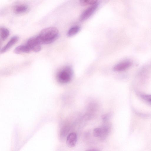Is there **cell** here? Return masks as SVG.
Listing matches in <instances>:
<instances>
[{
  "instance_id": "1",
  "label": "cell",
  "mask_w": 151,
  "mask_h": 151,
  "mask_svg": "<svg viewBox=\"0 0 151 151\" xmlns=\"http://www.w3.org/2000/svg\"><path fill=\"white\" fill-rule=\"evenodd\" d=\"M59 31L54 27H50L42 30L36 38L40 45L51 43L58 38Z\"/></svg>"
},
{
  "instance_id": "2",
  "label": "cell",
  "mask_w": 151,
  "mask_h": 151,
  "mask_svg": "<svg viewBox=\"0 0 151 151\" xmlns=\"http://www.w3.org/2000/svg\"><path fill=\"white\" fill-rule=\"evenodd\" d=\"M73 74V71L71 67L66 66L58 72L57 75V79L61 83H67L71 80Z\"/></svg>"
},
{
  "instance_id": "3",
  "label": "cell",
  "mask_w": 151,
  "mask_h": 151,
  "mask_svg": "<svg viewBox=\"0 0 151 151\" xmlns=\"http://www.w3.org/2000/svg\"><path fill=\"white\" fill-rule=\"evenodd\" d=\"M98 6V3L91 6L85 10L81 14L80 20L83 21L89 18L97 9Z\"/></svg>"
},
{
  "instance_id": "4",
  "label": "cell",
  "mask_w": 151,
  "mask_h": 151,
  "mask_svg": "<svg viewBox=\"0 0 151 151\" xmlns=\"http://www.w3.org/2000/svg\"><path fill=\"white\" fill-rule=\"evenodd\" d=\"M26 44L31 51L37 52H39L41 49V45L37 41L36 37L29 39Z\"/></svg>"
},
{
  "instance_id": "5",
  "label": "cell",
  "mask_w": 151,
  "mask_h": 151,
  "mask_svg": "<svg viewBox=\"0 0 151 151\" xmlns=\"http://www.w3.org/2000/svg\"><path fill=\"white\" fill-rule=\"evenodd\" d=\"M132 64V62L129 60H124L115 65L113 69L115 71H123L130 67Z\"/></svg>"
},
{
  "instance_id": "6",
  "label": "cell",
  "mask_w": 151,
  "mask_h": 151,
  "mask_svg": "<svg viewBox=\"0 0 151 151\" xmlns=\"http://www.w3.org/2000/svg\"><path fill=\"white\" fill-rule=\"evenodd\" d=\"M19 40V37L17 36L12 37L7 43L1 50V53H3L12 47Z\"/></svg>"
},
{
  "instance_id": "7",
  "label": "cell",
  "mask_w": 151,
  "mask_h": 151,
  "mask_svg": "<svg viewBox=\"0 0 151 151\" xmlns=\"http://www.w3.org/2000/svg\"><path fill=\"white\" fill-rule=\"evenodd\" d=\"M77 141V136L76 133L72 132L68 136L66 139V144L70 147H74L76 145Z\"/></svg>"
},
{
  "instance_id": "8",
  "label": "cell",
  "mask_w": 151,
  "mask_h": 151,
  "mask_svg": "<svg viewBox=\"0 0 151 151\" xmlns=\"http://www.w3.org/2000/svg\"><path fill=\"white\" fill-rule=\"evenodd\" d=\"M31 51L30 48L26 44L18 46L14 50V52L17 54L22 53H28Z\"/></svg>"
},
{
  "instance_id": "9",
  "label": "cell",
  "mask_w": 151,
  "mask_h": 151,
  "mask_svg": "<svg viewBox=\"0 0 151 151\" xmlns=\"http://www.w3.org/2000/svg\"><path fill=\"white\" fill-rule=\"evenodd\" d=\"M28 9V6L25 4H21L16 6L14 9V12L17 14H21L26 12Z\"/></svg>"
},
{
  "instance_id": "10",
  "label": "cell",
  "mask_w": 151,
  "mask_h": 151,
  "mask_svg": "<svg viewBox=\"0 0 151 151\" xmlns=\"http://www.w3.org/2000/svg\"><path fill=\"white\" fill-rule=\"evenodd\" d=\"M107 132V130L104 128H97L95 129L93 131L94 136L96 137H102Z\"/></svg>"
},
{
  "instance_id": "11",
  "label": "cell",
  "mask_w": 151,
  "mask_h": 151,
  "mask_svg": "<svg viewBox=\"0 0 151 151\" xmlns=\"http://www.w3.org/2000/svg\"><path fill=\"white\" fill-rule=\"evenodd\" d=\"M9 34V30L5 27H1L0 29V40L3 41L8 37Z\"/></svg>"
},
{
  "instance_id": "12",
  "label": "cell",
  "mask_w": 151,
  "mask_h": 151,
  "mask_svg": "<svg viewBox=\"0 0 151 151\" xmlns=\"http://www.w3.org/2000/svg\"><path fill=\"white\" fill-rule=\"evenodd\" d=\"M80 29L78 26H75L72 27L68 30L67 33L68 36L70 37L76 34L79 31Z\"/></svg>"
},
{
  "instance_id": "13",
  "label": "cell",
  "mask_w": 151,
  "mask_h": 151,
  "mask_svg": "<svg viewBox=\"0 0 151 151\" xmlns=\"http://www.w3.org/2000/svg\"><path fill=\"white\" fill-rule=\"evenodd\" d=\"M98 1L96 0H83L80 1L82 5L85 6L88 5H91L97 3Z\"/></svg>"
},
{
  "instance_id": "14",
  "label": "cell",
  "mask_w": 151,
  "mask_h": 151,
  "mask_svg": "<svg viewBox=\"0 0 151 151\" xmlns=\"http://www.w3.org/2000/svg\"><path fill=\"white\" fill-rule=\"evenodd\" d=\"M141 96L144 100L151 103V95H142Z\"/></svg>"
},
{
  "instance_id": "15",
  "label": "cell",
  "mask_w": 151,
  "mask_h": 151,
  "mask_svg": "<svg viewBox=\"0 0 151 151\" xmlns=\"http://www.w3.org/2000/svg\"><path fill=\"white\" fill-rule=\"evenodd\" d=\"M85 151H99L98 150L96 149H90L89 150H86Z\"/></svg>"
}]
</instances>
